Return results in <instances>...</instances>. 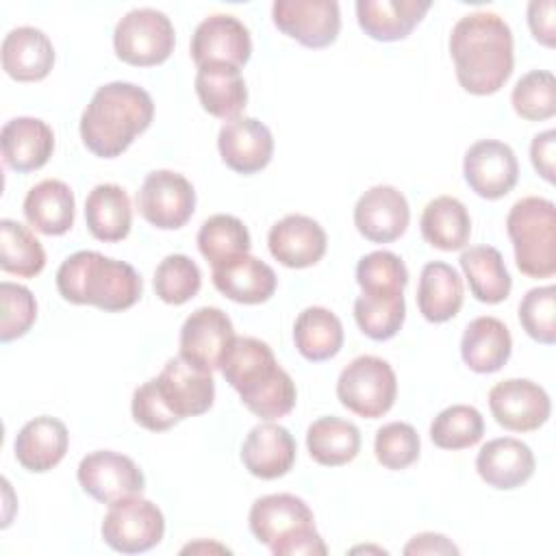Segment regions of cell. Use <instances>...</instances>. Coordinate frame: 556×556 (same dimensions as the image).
<instances>
[{
  "mask_svg": "<svg viewBox=\"0 0 556 556\" xmlns=\"http://www.w3.org/2000/svg\"><path fill=\"white\" fill-rule=\"evenodd\" d=\"M228 552V547H224V545H217V543H204V541H200V543H189L187 547H182V554H187V552Z\"/></svg>",
  "mask_w": 556,
  "mask_h": 556,
  "instance_id": "f5cc1de1",
  "label": "cell"
},
{
  "mask_svg": "<svg viewBox=\"0 0 556 556\" xmlns=\"http://www.w3.org/2000/svg\"><path fill=\"white\" fill-rule=\"evenodd\" d=\"M154 117L150 93L132 83H106L96 89L80 115V139L100 159H115L146 132Z\"/></svg>",
  "mask_w": 556,
  "mask_h": 556,
  "instance_id": "7a4b0ae2",
  "label": "cell"
},
{
  "mask_svg": "<svg viewBox=\"0 0 556 556\" xmlns=\"http://www.w3.org/2000/svg\"><path fill=\"white\" fill-rule=\"evenodd\" d=\"M489 408L495 421L510 432L539 430L552 415L547 391L528 378H508L493 384Z\"/></svg>",
  "mask_w": 556,
  "mask_h": 556,
  "instance_id": "7c38bea8",
  "label": "cell"
},
{
  "mask_svg": "<svg viewBox=\"0 0 556 556\" xmlns=\"http://www.w3.org/2000/svg\"><path fill=\"white\" fill-rule=\"evenodd\" d=\"M78 484L87 495L102 504H113L132 495H141L146 486L139 465L119 452L98 450L78 463Z\"/></svg>",
  "mask_w": 556,
  "mask_h": 556,
  "instance_id": "30bf717a",
  "label": "cell"
},
{
  "mask_svg": "<svg viewBox=\"0 0 556 556\" xmlns=\"http://www.w3.org/2000/svg\"><path fill=\"white\" fill-rule=\"evenodd\" d=\"M100 532L111 549L141 554L161 543L165 534V517L156 504L132 495L111 504Z\"/></svg>",
  "mask_w": 556,
  "mask_h": 556,
  "instance_id": "ba28073f",
  "label": "cell"
},
{
  "mask_svg": "<svg viewBox=\"0 0 556 556\" xmlns=\"http://www.w3.org/2000/svg\"><path fill=\"white\" fill-rule=\"evenodd\" d=\"M241 463L254 478H282L295 463V441L287 428L274 421L258 424L241 445Z\"/></svg>",
  "mask_w": 556,
  "mask_h": 556,
  "instance_id": "44dd1931",
  "label": "cell"
},
{
  "mask_svg": "<svg viewBox=\"0 0 556 556\" xmlns=\"http://www.w3.org/2000/svg\"><path fill=\"white\" fill-rule=\"evenodd\" d=\"M556 4L554 0H532L528 4V26L532 37L547 46L554 48L556 43Z\"/></svg>",
  "mask_w": 556,
  "mask_h": 556,
  "instance_id": "681fc988",
  "label": "cell"
},
{
  "mask_svg": "<svg viewBox=\"0 0 556 556\" xmlns=\"http://www.w3.org/2000/svg\"><path fill=\"white\" fill-rule=\"evenodd\" d=\"M4 165L17 174L41 169L54 150L52 128L37 117H13L0 132Z\"/></svg>",
  "mask_w": 556,
  "mask_h": 556,
  "instance_id": "7402d4cb",
  "label": "cell"
},
{
  "mask_svg": "<svg viewBox=\"0 0 556 556\" xmlns=\"http://www.w3.org/2000/svg\"><path fill=\"white\" fill-rule=\"evenodd\" d=\"M460 269L469 282V291L478 302L500 304L513 289L504 258L493 245H473L460 254Z\"/></svg>",
  "mask_w": 556,
  "mask_h": 556,
  "instance_id": "d6a6232c",
  "label": "cell"
},
{
  "mask_svg": "<svg viewBox=\"0 0 556 556\" xmlns=\"http://www.w3.org/2000/svg\"><path fill=\"white\" fill-rule=\"evenodd\" d=\"M534 467L536 460L530 445L515 437L491 439L476 456L478 476L500 491H513L526 484L532 478Z\"/></svg>",
  "mask_w": 556,
  "mask_h": 556,
  "instance_id": "ffe728a7",
  "label": "cell"
},
{
  "mask_svg": "<svg viewBox=\"0 0 556 556\" xmlns=\"http://www.w3.org/2000/svg\"><path fill=\"white\" fill-rule=\"evenodd\" d=\"M54 65L50 37L35 26H17L2 41V70L17 83L43 80Z\"/></svg>",
  "mask_w": 556,
  "mask_h": 556,
  "instance_id": "cb8c5ba5",
  "label": "cell"
},
{
  "mask_svg": "<svg viewBox=\"0 0 556 556\" xmlns=\"http://www.w3.org/2000/svg\"><path fill=\"white\" fill-rule=\"evenodd\" d=\"M463 174L476 195L484 200H500L517 185L519 163L508 143L480 139L465 152Z\"/></svg>",
  "mask_w": 556,
  "mask_h": 556,
  "instance_id": "9a60e30c",
  "label": "cell"
},
{
  "mask_svg": "<svg viewBox=\"0 0 556 556\" xmlns=\"http://www.w3.org/2000/svg\"><path fill=\"white\" fill-rule=\"evenodd\" d=\"M154 384L161 400L178 421L206 413L215 400V380L211 371L198 369L182 356L169 358L154 378Z\"/></svg>",
  "mask_w": 556,
  "mask_h": 556,
  "instance_id": "2e32d148",
  "label": "cell"
},
{
  "mask_svg": "<svg viewBox=\"0 0 556 556\" xmlns=\"http://www.w3.org/2000/svg\"><path fill=\"white\" fill-rule=\"evenodd\" d=\"M421 237L437 250H463L471 237V217L465 204L452 195L430 200L419 219Z\"/></svg>",
  "mask_w": 556,
  "mask_h": 556,
  "instance_id": "1f68e13d",
  "label": "cell"
},
{
  "mask_svg": "<svg viewBox=\"0 0 556 556\" xmlns=\"http://www.w3.org/2000/svg\"><path fill=\"white\" fill-rule=\"evenodd\" d=\"M46 267L41 241L20 222H0V269L20 278H33Z\"/></svg>",
  "mask_w": 556,
  "mask_h": 556,
  "instance_id": "74e56055",
  "label": "cell"
},
{
  "mask_svg": "<svg viewBox=\"0 0 556 556\" xmlns=\"http://www.w3.org/2000/svg\"><path fill=\"white\" fill-rule=\"evenodd\" d=\"M237 393L241 402L248 406V410L265 421H274L289 415L298 400L295 382L278 363L258 374L248 384H243Z\"/></svg>",
  "mask_w": 556,
  "mask_h": 556,
  "instance_id": "d590c367",
  "label": "cell"
},
{
  "mask_svg": "<svg viewBox=\"0 0 556 556\" xmlns=\"http://www.w3.org/2000/svg\"><path fill=\"white\" fill-rule=\"evenodd\" d=\"M515 263L528 278L556 274V206L547 198L528 195L517 200L506 217Z\"/></svg>",
  "mask_w": 556,
  "mask_h": 556,
  "instance_id": "5b68a950",
  "label": "cell"
},
{
  "mask_svg": "<svg viewBox=\"0 0 556 556\" xmlns=\"http://www.w3.org/2000/svg\"><path fill=\"white\" fill-rule=\"evenodd\" d=\"M235 341V328L230 317L217 306L195 308L180 328V356L198 369H219L230 343Z\"/></svg>",
  "mask_w": 556,
  "mask_h": 556,
  "instance_id": "5bb4252c",
  "label": "cell"
},
{
  "mask_svg": "<svg viewBox=\"0 0 556 556\" xmlns=\"http://www.w3.org/2000/svg\"><path fill=\"white\" fill-rule=\"evenodd\" d=\"M252 54L248 26L235 15L215 13L202 20L191 35V59L202 65H230L241 70Z\"/></svg>",
  "mask_w": 556,
  "mask_h": 556,
  "instance_id": "4fadbf2b",
  "label": "cell"
},
{
  "mask_svg": "<svg viewBox=\"0 0 556 556\" xmlns=\"http://www.w3.org/2000/svg\"><path fill=\"white\" fill-rule=\"evenodd\" d=\"M74 191L56 178L37 182L24 198L26 222L48 237L65 235L74 226Z\"/></svg>",
  "mask_w": 556,
  "mask_h": 556,
  "instance_id": "83f0119b",
  "label": "cell"
},
{
  "mask_svg": "<svg viewBox=\"0 0 556 556\" xmlns=\"http://www.w3.org/2000/svg\"><path fill=\"white\" fill-rule=\"evenodd\" d=\"M554 146H556V130L552 128L534 135L530 143L532 167L547 182H554Z\"/></svg>",
  "mask_w": 556,
  "mask_h": 556,
  "instance_id": "f907efd6",
  "label": "cell"
},
{
  "mask_svg": "<svg viewBox=\"0 0 556 556\" xmlns=\"http://www.w3.org/2000/svg\"><path fill=\"white\" fill-rule=\"evenodd\" d=\"M354 319L365 337L374 341L393 339L406 319L404 291L361 293L354 300Z\"/></svg>",
  "mask_w": 556,
  "mask_h": 556,
  "instance_id": "8d00e7d4",
  "label": "cell"
},
{
  "mask_svg": "<svg viewBox=\"0 0 556 556\" xmlns=\"http://www.w3.org/2000/svg\"><path fill=\"white\" fill-rule=\"evenodd\" d=\"M421 441L417 430L406 421H391L378 428L374 439L376 460L393 471L410 467L419 458Z\"/></svg>",
  "mask_w": 556,
  "mask_h": 556,
  "instance_id": "f6af8a7d",
  "label": "cell"
},
{
  "mask_svg": "<svg viewBox=\"0 0 556 556\" xmlns=\"http://www.w3.org/2000/svg\"><path fill=\"white\" fill-rule=\"evenodd\" d=\"M293 343L306 361H328L343 348L341 319L330 308L308 306L295 317Z\"/></svg>",
  "mask_w": 556,
  "mask_h": 556,
  "instance_id": "836d02e7",
  "label": "cell"
},
{
  "mask_svg": "<svg viewBox=\"0 0 556 556\" xmlns=\"http://www.w3.org/2000/svg\"><path fill=\"white\" fill-rule=\"evenodd\" d=\"M176 46L172 20L156 9L141 7L128 11L113 30V48L117 59L135 67H152L165 63Z\"/></svg>",
  "mask_w": 556,
  "mask_h": 556,
  "instance_id": "52a82bcc",
  "label": "cell"
},
{
  "mask_svg": "<svg viewBox=\"0 0 556 556\" xmlns=\"http://www.w3.org/2000/svg\"><path fill=\"white\" fill-rule=\"evenodd\" d=\"M430 0H358L356 20L376 41L406 39L430 11Z\"/></svg>",
  "mask_w": 556,
  "mask_h": 556,
  "instance_id": "484cf974",
  "label": "cell"
},
{
  "mask_svg": "<svg viewBox=\"0 0 556 556\" xmlns=\"http://www.w3.org/2000/svg\"><path fill=\"white\" fill-rule=\"evenodd\" d=\"M463 298V278L452 265L443 261H432L424 265L417 285V306L424 319L432 324H443L452 319L454 315H458Z\"/></svg>",
  "mask_w": 556,
  "mask_h": 556,
  "instance_id": "f546056e",
  "label": "cell"
},
{
  "mask_svg": "<svg viewBox=\"0 0 556 556\" xmlns=\"http://www.w3.org/2000/svg\"><path fill=\"white\" fill-rule=\"evenodd\" d=\"M458 85L473 96L497 93L513 74L510 26L497 13L476 11L460 17L450 35Z\"/></svg>",
  "mask_w": 556,
  "mask_h": 556,
  "instance_id": "6da1fadb",
  "label": "cell"
},
{
  "mask_svg": "<svg viewBox=\"0 0 556 556\" xmlns=\"http://www.w3.org/2000/svg\"><path fill=\"white\" fill-rule=\"evenodd\" d=\"M195 93L202 109L219 119H237L248 104V87L237 67L202 65L195 72Z\"/></svg>",
  "mask_w": 556,
  "mask_h": 556,
  "instance_id": "f1b7e54d",
  "label": "cell"
},
{
  "mask_svg": "<svg viewBox=\"0 0 556 556\" xmlns=\"http://www.w3.org/2000/svg\"><path fill=\"white\" fill-rule=\"evenodd\" d=\"M213 285L232 302L261 304L274 295L278 278L261 258L241 254L213 267Z\"/></svg>",
  "mask_w": 556,
  "mask_h": 556,
  "instance_id": "d4e9b609",
  "label": "cell"
},
{
  "mask_svg": "<svg viewBox=\"0 0 556 556\" xmlns=\"http://www.w3.org/2000/svg\"><path fill=\"white\" fill-rule=\"evenodd\" d=\"M248 521L256 541L276 556H324L328 552L315 530L313 510L298 495L271 493L258 497Z\"/></svg>",
  "mask_w": 556,
  "mask_h": 556,
  "instance_id": "277c9868",
  "label": "cell"
},
{
  "mask_svg": "<svg viewBox=\"0 0 556 556\" xmlns=\"http://www.w3.org/2000/svg\"><path fill=\"white\" fill-rule=\"evenodd\" d=\"M306 450L317 465L341 467L361 452V432L348 419L319 417L306 430Z\"/></svg>",
  "mask_w": 556,
  "mask_h": 556,
  "instance_id": "e575fe53",
  "label": "cell"
},
{
  "mask_svg": "<svg viewBox=\"0 0 556 556\" xmlns=\"http://www.w3.org/2000/svg\"><path fill=\"white\" fill-rule=\"evenodd\" d=\"M274 363H276V356L265 341L256 337H235L219 369L226 382L235 391H239L245 382L256 378L261 371H265Z\"/></svg>",
  "mask_w": 556,
  "mask_h": 556,
  "instance_id": "7bdbcfd3",
  "label": "cell"
},
{
  "mask_svg": "<svg viewBox=\"0 0 556 556\" xmlns=\"http://www.w3.org/2000/svg\"><path fill=\"white\" fill-rule=\"evenodd\" d=\"M410 222V208L404 193L391 185L367 189L354 206V226L371 243H391L400 239Z\"/></svg>",
  "mask_w": 556,
  "mask_h": 556,
  "instance_id": "e0dca14e",
  "label": "cell"
},
{
  "mask_svg": "<svg viewBox=\"0 0 556 556\" xmlns=\"http://www.w3.org/2000/svg\"><path fill=\"white\" fill-rule=\"evenodd\" d=\"M250 232L245 224L226 213L211 215L198 230V250L215 267L250 252Z\"/></svg>",
  "mask_w": 556,
  "mask_h": 556,
  "instance_id": "f35d334b",
  "label": "cell"
},
{
  "mask_svg": "<svg viewBox=\"0 0 556 556\" xmlns=\"http://www.w3.org/2000/svg\"><path fill=\"white\" fill-rule=\"evenodd\" d=\"M56 289L65 302L117 313L139 302L143 282L132 265L93 250H80L56 269Z\"/></svg>",
  "mask_w": 556,
  "mask_h": 556,
  "instance_id": "3957f363",
  "label": "cell"
},
{
  "mask_svg": "<svg viewBox=\"0 0 556 556\" xmlns=\"http://www.w3.org/2000/svg\"><path fill=\"white\" fill-rule=\"evenodd\" d=\"M519 321L528 337L543 345L556 343V287H534L519 302Z\"/></svg>",
  "mask_w": 556,
  "mask_h": 556,
  "instance_id": "bcb514c9",
  "label": "cell"
},
{
  "mask_svg": "<svg viewBox=\"0 0 556 556\" xmlns=\"http://www.w3.org/2000/svg\"><path fill=\"white\" fill-rule=\"evenodd\" d=\"M356 282L363 293H397L408 282V269L397 254L376 250L358 261Z\"/></svg>",
  "mask_w": 556,
  "mask_h": 556,
  "instance_id": "ee69618b",
  "label": "cell"
},
{
  "mask_svg": "<svg viewBox=\"0 0 556 556\" xmlns=\"http://www.w3.org/2000/svg\"><path fill=\"white\" fill-rule=\"evenodd\" d=\"M267 245L271 256L291 269H304L326 254V230L308 215H287L269 228Z\"/></svg>",
  "mask_w": 556,
  "mask_h": 556,
  "instance_id": "d6986e66",
  "label": "cell"
},
{
  "mask_svg": "<svg viewBox=\"0 0 556 556\" xmlns=\"http://www.w3.org/2000/svg\"><path fill=\"white\" fill-rule=\"evenodd\" d=\"M404 554H458V547L443 534L421 532L406 543Z\"/></svg>",
  "mask_w": 556,
  "mask_h": 556,
  "instance_id": "816d5d0a",
  "label": "cell"
},
{
  "mask_svg": "<svg viewBox=\"0 0 556 556\" xmlns=\"http://www.w3.org/2000/svg\"><path fill=\"white\" fill-rule=\"evenodd\" d=\"M484 434V419L469 404L443 408L430 424V439L441 450H465L476 445Z\"/></svg>",
  "mask_w": 556,
  "mask_h": 556,
  "instance_id": "ab89813d",
  "label": "cell"
},
{
  "mask_svg": "<svg viewBox=\"0 0 556 556\" xmlns=\"http://www.w3.org/2000/svg\"><path fill=\"white\" fill-rule=\"evenodd\" d=\"M510 104L521 119L543 122L556 113V78L547 70L523 74L510 93Z\"/></svg>",
  "mask_w": 556,
  "mask_h": 556,
  "instance_id": "60d3db41",
  "label": "cell"
},
{
  "mask_svg": "<svg viewBox=\"0 0 556 556\" xmlns=\"http://www.w3.org/2000/svg\"><path fill=\"white\" fill-rule=\"evenodd\" d=\"M397 395V378L393 367L371 354L356 356L343 367L337 380L339 402L363 419H376L391 410Z\"/></svg>",
  "mask_w": 556,
  "mask_h": 556,
  "instance_id": "8992f818",
  "label": "cell"
},
{
  "mask_svg": "<svg viewBox=\"0 0 556 556\" xmlns=\"http://www.w3.org/2000/svg\"><path fill=\"white\" fill-rule=\"evenodd\" d=\"M67 447L70 432L65 424L50 415L26 421L13 443L17 463L33 473H43L56 467L65 458Z\"/></svg>",
  "mask_w": 556,
  "mask_h": 556,
  "instance_id": "603a6c76",
  "label": "cell"
},
{
  "mask_svg": "<svg viewBox=\"0 0 556 556\" xmlns=\"http://www.w3.org/2000/svg\"><path fill=\"white\" fill-rule=\"evenodd\" d=\"M130 410H132V419L141 428L152 430V432H163V430H169L172 426L178 424V417H174L169 413V408L165 406V402L161 400V395L156 391V384H154V378L135 389Z\"/></svg>",
  "mask_w": 556,
  "mask_h": 556,
  "instance_id": "c3c4849f",
  "label": "cell"
},
{
  "mask_svg": "<svg viewBox=\"0 0 556 556\" xmlns=\"http://www.w3.org/2000/svg\"><path fill=\"white\" fill-rule=\"evenodd\" d=\"M202 274L193 258L185 254L165 256L154 271V291L165 304L180 306L198 295Z\"/></svg>",
  "mask_w": 556,
  "mask_h": 556,
  "instance_id": "b9f144b4",
  "label": "cell"
},
{
  "mask_svg": "<svg viewBox=\"0 0 556 556\" xmlns=\"http://www.w3.org/2000/svg\"><path fill=\"white\" fill-rule=\"evenodd\" d=\"M0 304H2L0 341L9 343L13 339L24 337L37 319V302L30 289H26L24 285L4 280L0 285Z\"/></svg>",
  "mask_w": 556,
  "mask_h": 556,
  "instance_id": "7dc6e473",
  "label": "cell"
},
{
  "mask_svg": "<svg viewBox=\"0 0 556 556\" xmlns=\"http://www.w3.org/2000/svg\"><path fill=\"white\" fill-rule=\"evenodd\" d=\"M271 20L280 33L304 48H328L341 30V11L334 0H276Z\"/></svg>",
  "mask_w": 556,
  "mask_h": 556,
  "instance_id": "8fae6325",
  "label": "cell"
},
{
  "mask_svg": "<svg viewBox=\"0 0 556 556\" xmlns=\"http://www.w3.org/2000/svg\"><path fill=\"white\" fill-rule=\"evenodd\" d=\"M513 352V337L497 317L482 315L467 324L460 339V356L476 374L500 371Z\"/></svg>",
  "mask_w": 556,
  "mask_h": 556,
  "instance_id": "4316f807",
  "label": "cell"
},
{
  "mask_svg": "<svg viewBox=\"0 0 556 556\" xmlns=\"http://www.w3.org/2000/svg\"><path fill=\"white\" fill-rule=\"evenodd\" d=\"M217 148L226 167L250 176L269 165L274 154V137L271 130L256 117H237L219 128Z\"/></svg>",
  "mask_w": 556,
  "mask_h": 556,
  "instance_id": "ac0fdd59",
  "label": "cell"
},
{
  "mask_svg": "<svg viewBox=\"0 0 556 556\" xmlns=\"http://www.w3.org/2000/svg\"><path fill=\"white\" fill-rule=\"evenodd\" d=\"M137 208L159 230L182 228L195 211V189L178 172L156 169L137 191Z\"/></svg>",
  "mask_w": 556,
  "mask_h": 556,
  "instance_id": "9c48e42d",
  "label": "cell"
},
{
  "mask_svg": "<svg viewBox=\"0 0 556 556\" xmlns=\"http://www.w3.org/2000/svg\"><path fill=\"white\" fill-rule=\"evenodd\" d=\"M85 222L98 241L115 243L126 239L132 226L128 193L113 182L96 185L85 200Z\"/></svg>",
  "mask_w": 556,
  "mask_h": 556,
  "instance_id": "4dcf8cb0",
  "label": "cell"
}]
</instances>
